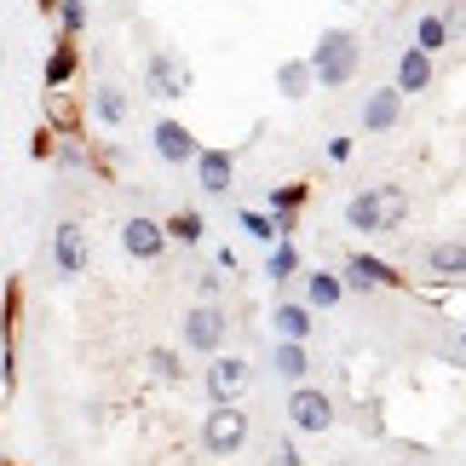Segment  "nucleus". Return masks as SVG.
Wrapping results in <instances>:
<instances>
[{"label": "nucleus", "mask_w": 466, "mask_h": 466, "mask_svg": "<svg viewBox=\"0 0 466 466\" xmlns=\"http://www.w3.org/2000/svg\"><path fill=\"white\" fill-rule=\"evenodd\" d=\"M346 299V277L339 271H306V306L311 311H334Z\"/></svg>", "instance_id": "20"}, {"label": "nucleus", "mask_w": 466, "mask_h": 466, "mask_svg": "<svg viewBox=\"0 0 466 466\" xmlns=\"http://www.w3.org/2000/svg\"><path fill=\"white\" fill-rule=\"evenodd\" d=\"M248 432H254V420H248V409L242 403H213L208 415H202V450L213 461H225V455H237Z\"/></svg>", "instance_id": "3"}, {"label": "nucleus", "mask_w": 466, "mask_h": 466, "mask_svg": "<svg viewBox=\"0 0 466 466\" xmlns=\"http://www.w3.org/2000/svg\"><path fill=\"white\" fill-rule=\"evenodd\" d=\"M196 289H202V299H219V289H225V277H213V271H202V282H196Z\"/></svg>", "instance_id": "30"}, {"label": "nucleus", "mask_w": 466, "mask_h": 466, "mask_svg": "<svg viewBox=\"0 0 466 466\" xmlns=\"http://www.w3.org/2000/svg\"><path fill=\"white\" fill-rule=\"evenodd\" d=\"M237 225H242L254 242H265V248H277V242H282V225L271 219V213H259V208H242V213H237Z\"/></svg>", "instance_id": "25"}, {"label": "nucleus", "mask_w": 466, "mask_h": 466, "mask_svg": "<svg viewBox=\"0 0 466 466\" xmlns=\"http://www.w3.org/2000/svg\"><path fill=\"white\" fill-rule=\"evenodd\" d=\"M289 426H294V432H329V426H334V398H329V391H322V386H306V380H299L294 391H289Z\"/></svg>", "instance_id": "7"}, {"label": "nucleus", "mask_w": 466, "mask_h": 466, "mask_svg": "<svg viewBox=\"0 0 466 466\" xmlns=\"http://www.w3.org/2000/svg\"><path fill=\"white\" fill-rule=\"evenodd\" d=\"M329 161H334V167H339V161H351V138H346V133L329 138Z\"/></svg>", "instance_id": "29"}, {"label": "nucleus", "mask_w": 466, "mask_h": 466, "mask_svg": "<svg viewBox=\"0 0 466 466\" xmlns=\"http://www.w3.org/2000/svg\"><path fill=\"white\" fill-rule=\"evenodd\" d=\"M196 185H202L208 196H225L230 185H237V150H196Z\"/></svg>", "instance_id": "12"}, {"label": "nucleus", "mask_w": 466, "mask_h": 466, "mask_svg": "<svg viewBox=\"0 0 466 466\" xmlns=\"http://www.w3.org/2000/svg\"><path fill=\"white\" fill-rule=\"evenodd\" d=\"M311 86H317L311 58H282V64H277V93H282V98H294V104H299V98L311 93Z\"/></svg>", "instance_id": "22"}, {"label": "nucleus", "mask_w": 466, "mask_h": 466, "mask_svg": "<svg viewBox=\"0 0 466 466\" xmlns=\"http://www.w3.org/2000/svg\"><path fill=\"white\" fill-rule=\"evenodd\" d=\"M346 6H351V0H346Z\"/></svg>", "instance_id": "33"}, {"label": "nucleus", "mask_w": 466, "mask_h": 466, "mask_svg": "<svg viewBox=\"0 0 466 466\" xmlns=\"http://www.w3.org/2000/svg\"><path fill=\"white\" fill-rule=\"evenodd\" d=\"M202 230H208V219L196 208H178L173 219H167V242H185V248H196L202 242Z\"/></svg>", "instance_id": "26"}, {"label": "nucleus", "mask_w": 466, "mask_h": 466, "mask_svg": "<svg viewBox=\"0 0 466 466\" xmlns=\"http://www.w3.org/2000/svg\"><path fill=\"white\" fill-rule=\"evenodd\" d=\"M145 369L156 374V380H178V374H185V363H178V351H167V346H150V357H145Z\"/></svg>", "instance_id": "28"}, {"label": "nucleus", "mask_w": 466, "mask_h": 466, "mask_svg": "<svg viewBox=\"0 0 466 466\" xmlns=\"http://www.w3.org/2000/svg\"><path fill=\"white\" fill-rule=\"evenodd\" d=\"M398 116H403V93L398 86H374V93L363 98V133H391L398 127Z\"/></svg>", "instance_id": "14"}, {"label": "nucleus", "mask_w": 466, "mask_h": 466, "mask_svg": "<svg viewBox=\"0 0 466 466\" xmlns=\"http://www.w3.org/2000/svg\"><path fill=\"white\" fill-rule=\"evenodd\" d=\"M294 277H299V248L282 237L271 248V259H265V282H277V289H282V282H294Z\"/></svg>", "instance_id": "24"}, {"label": "nucleus", "mask_w": 466, "mask_h": 466, "mask_svg": "<svg viewBox=\"0 0 466 466\" xmlns=\"http://www.w3.org/2000/svg\"><path fill=\"white\" fill-rule=\"evenodd\" d=\"M202 386H208L213 403H242V391L254 386V363H248V357H237V351H219V357H208Z\"/></svg>", "instance_id": "4"}, {"label": "nucleus", "mask_w": 466, "mask_h": 466, "mask_svg": "<svg viewBox=\"0 0 466 466\" xmlns=\"http://www.w3.org/2000/svg\"><path fill=\"white\" fill-rule=\"evenodd\" d=\"M225 339H230V317L219 311V299L190 306V317H185V346H190L196 357H219Z\"/></svg>", "instance_id": "5"}, {"label": "nucleus", "mask_w": 466, "mask_h": 466, "mask_svg": "<svg viewBox=\"0 0 466 466\" xmlns=\"http://www.w3.org/2000/svg\"><path fill=\"white\" fill-rule=\"evenodd\" d=\"M190 81H196L190 64L178 58L173 46H156L150 58H145V86H150L156 98H190Z\"/></svg>", "instance_id": "6"}, {"label": "nucleus", "mask_w": 466, "mask_h": 466, "mask_svg": "<svg viewBox=\"0 0 466 466\" xmlns=\"http://www.w3.org/2000/svg\"><path fill=\"white\" fill-rule=\"evenodd\" d=\"M450 35H455V24H450V17H443V12H426L420 24H415V46H420V52H432V58H438V52L450 46Z\"/></svg>", "instance_id": "23"}, {"label": "nucleus", "mask_w": 466, "mask_h": 466, "mask_svg": "<svg viewBox=\"0 0 466 466\" xmlns=\"http://www.w3.org/2000/svg\"><path fill=\"white\" fill-rule=\"evenodd\" d=\"M311 306H306V299H282V306L271 311V329H277V339H299V346H306V339H311Z\"/></svg>", "instance_id": "16"}, {"label": "nucleus", "mask_w": 466, "mask_h": 466, "mask_svg": "<svg viewBox=\"0 0 466 466\" xmlns=\"http://www.w3.org/2000/svg\"><path fill=\"white\" fill-rule=\"evenodd\" d=\"M398 93H426L432 86V52H420V46H403L398 52Z\"/></svg>", "instance_id": "15"}, {"label": "nucleus", "mask_w": 466, "mask_h": 466, "mask_svg": "<svg viewBox=\"0 0 466 466\" xmlns=\"http://www.w3.org/2000/svg\"><path fill=\"white\" fill-rule=\"evenodd\" d=\"M93 116L104 121V127H127L133 104H127V93H121L116 81H98V86H93Z\"/></svg>", "instance_id": "19"}, {"label": "nucleus", "mask_w": 466, "mask_h": 466, "mask_svg": "<svg viewBox=\"0 0 466 466\" xmlns=\"http://www.w3.org/2000/svg\"><path fill=\"white\" fill-rule=\"evenodd\" d=\"M403 213H409L403 185H369V190H357L346 202V225L357 237H386V230L403 225Z\"/></svg>", "instance_id": "1"}, {"label": "nucleus", "mask_w": 466, "mask_h": 466, "mask_svg": "<svg viewBox=\"0 0 466 466\" xmlns=\"http://www.w3.org/2000/svg\"><path fill=\"white\" fill-rule=\"evenodd\" d=\"M306 202H311V185H277L265 213H271V219L282 225V237H289V230L299 225V208H306Z\"/></svg>", "instance_id": "17"}, {"label": "nucleus", "mask_w": 466, "mask_h": 466, "mask_svg": "<svg viewBox=\"0 0 466 466\" xmlns=\"http://www.w3.org/2000/svg\"><path fill=\"white\" fill-rule=\"evenodd\" d=\"M76 76H81V46L69 41V35H58L52 52H46V64H41V81H46V93H58V86H69Z\"/></svg>", "instance_id": "13"}, {"label": "nucleus", "mask_w": 466, "mask_h": 466, "mask_svg": "<svg viewBox=\"0 0 466 466\" xmlns=\"http://www.w3.org/2000/svg\"><path fill=\"white\" fill-rule=\"evenodd\" d=\"M150 145H156V156L167 161V167H190L196 150H202V145H196V133L185 127V121H173V116H161L156 127H150Z\"/></svg>", "instance_id": "9"}, {"label": "nucleus", "mask_w": 466, "mask_h": 466, "mask_svg": "<svg viewBox=\"0 0 466 466\" xmlns=\"http://www.w3.org/2000/svg\"><path fill=\"white\" fill-rule=\"evenodd\" d=\"M461 351H466V322H461Z\"/></svg>", "instance_id": "32"}, {"label": "nucleus", "mask_w": 466, "mask_h": 466, "mask_svg": "<svg viewBox=\"0 0 466 466\" xmlns=\"http://www.w3.org/2000/svg\"><path fill=\"white\" fill-rule=\"evenodd\" d=\"M426 271L443 282H466V242H432L426 248Z\"/></svg>", "instance_id": "18"}, {"label": "nucleus", "mask_w": 466, "mask_h": 466, "mask_svg": "<svg viewBox=\"0 0 466 466\" xmlns=\"http://www.w3.org/2000/svg\"><path fill=\"white\" fill-rule=\"evenodd\" d=\"M339 277H346L351 294H374V289H398V282H403L398 265H386V259H374V254H351Z\"/></svg>", "instance_id": "11"}, {"label": "nucleus", "mask_w": 466, "mask_h": 466, "mask_svg": "<svg viewBox=\"0 0 466 466\" xmlns=\"http://www.w3.org/2000/svg\"><path fill=\"white\" fill-rule=\"evenodd\" d=\"M58 35H69V41H81V29H86V0H58Z\"/></svg>", "instance_id": "27"}, {"label": "nucleus", "mask_w": 466, "mask_h": 466, "mask_svg": "<svg viewBox=\"0 0 466 466\" xmlns=\"http://www.w3.org/2000/svg\"><path fill=\"white\" fill-rule=\"evenodd\" d=\"M357 64H363V52H357V35L351 29H322L317 46H311V76L317 86H351Z\"/></svg>", "instance_id": "2"}, {"label": "nucleus", "mask_w": 466, "mask_h": 466, "mask_svg": "<svg viewBox=\"0 0 466 466\" xmlns=\"http://www.w3.org/2000/svg\"><path fill=\"white\" fill-rule=\"evenodd\" d=\"M121 248H127L138 265H156L161 254H167V225L150 219V213H133V219L121 225Z\"/></svg>", "instance_id": "8"}, {"label": "nucleus", "mask_w": 466, "mask_h": 466, "mask_svg": "<svg viewBox=\"0 0 466 466\" xmlns=\"http://www.w3.org/2000/svg\"><path fill=\"white\" fill-rule=\"evenodd\" d=\"M86 259H93V248H86V230L76 219H64L52 230V265H58V277H81Z\"/></svg>", "instance_id": "10"}, {"label": "nucleus", "mask_w": 466, "mask_h": 466, "mask_svg": "<svg viewBox=\"0 0 466 466\" xmlns=\"http://www.w3.org/2000/svg\"><path fill=\"white\" fill-rule=\"evenodd\" d=\"M277 455H282V466H299V450H294V443H282Z\"/></svg>", "instance_id": "31"}, {"label": "nucleus", "mask_w": 466, "mask_h": 466, "mask_svg": "<svg viewBox=\"0 0 466 466\" xmlns=\"http://www.w3.org/2000/svg\"><path fill=\"white\" fill-rule=\"evenodd\" d=\"M271 369H277L289 386H299V380L311 374V351L299 346V339H277V351H271Z\"/></svg>", "instance_id": "21"}]
</instances>
